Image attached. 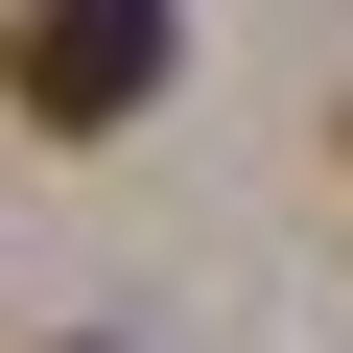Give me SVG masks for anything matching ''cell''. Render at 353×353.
<instances>
[{"label": "cell", "mask_w": 353, "mask_h": 353, "mask_svg": "<svg viewBox=\"0 0 353 353\" xmlns=\"http://www.w3.org/2000/svg\"><path fill=\"white\" fill-rule=\"evenodd\" d=\"M165 48H189L165 0H24V24H0V94H24L48 141H118V118L165 94Z\"/></svg>", "instance_id": "cell-1"}]
</instances>
